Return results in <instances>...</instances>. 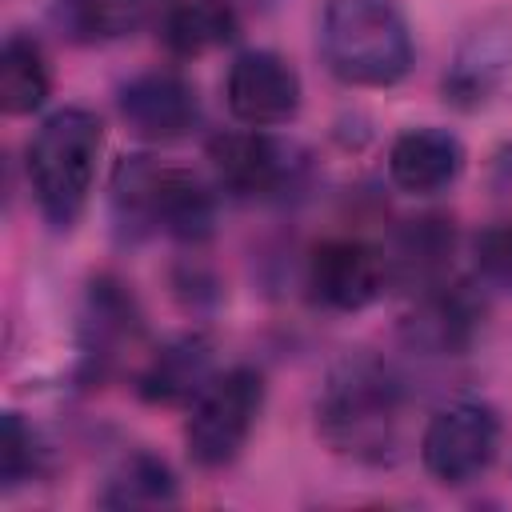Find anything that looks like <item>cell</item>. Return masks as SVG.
Here are the masks:
<instances>
[{
    "mask_svg": "<svg viewBox=\"0 0 512 512\" xmlns=\"http://www.w3.org/2000/svg\"><path fill=\"white\" fill-rule=\"evenodd\" d=\"M104 508H156V504H176V476L172 468L152 456V452H132L124 456L100 492Z\"/></svg>",
    "mask_w": 512,
    "mask_h": 512,
    "instance_id": "19",
    "label": "cell"
},
{
    "mask_svg": "<svg viewBox=\"0 0 512 512\" xmlns=\"http://www.w3.org/2000/svg\"><path fill=\"white\" fill-rule=\"evenodd\" d=\"M512 76V16L480 20L456 48L444 72V100L452 108H480Z\"/></svg>",
    "mask_w": 512,
    "mask_h": 512,
    "instance_id": "10",
    "label": "cell"
},
{
    "mask_svg": "<svg viewBox=\"0 0 512 512\" xmlns=\"http://www.w3.org/2000/svg\"><path fill=\"white\" fill-rule=\"evenodd\" d=\"M400 412L404 380L388 360L372 352H348L336 360L316 396V428L328 448L372 464L392 456Z\"/></svg>",
    "mask_w": 512,
    "mask_h": 512,
    "instance_id": "1",
    "label": "cell"
},
{
    "mask_svg": "<svg viewBox=\"0 0 512 512\" xmlns=\"http://www.w3.org/2000/svg\"><path fill=\"white\" fill-rule=\"evenodd\" d=\"M464 172V144L448 128H408L388 148V176L400 192L436 196L452 188Z\"/></svg>",
    "mask_w": 512,
    "mask_h": 512,
    "instance_id": "12",
    "label": "cell"
},
{
    "mask_svg": "<svg viewBox=\"0 0 512 512\" xmlns=\"http://www.w3.org/2000/svg\"><path fill=\"white\" fill-rule=\"evenodd\" d=\"M116 220L132 232H164L184 244H200L216 228V196L188 172L152 156H124L112 172Z\"/></svg>",
    "mask_w": 512,
    "mask_h": 512,
    "instance_id": "2",
    "label": "cell"
},
{
    "mask_svg": "<svg viewBox=\"0 0 512 512\" xmlns=\"http://www.w3.org/2000/svg\"><path fill=\"white\" fill-rule=\"evenodd\" d=\"M480 328V304L460 288H424L416 308L404 316V336L412 348L432 356H456L472 344Z\"/></svg>",
    "mask_w": 512,
    "mask_h": 512,
    "instance_id": "14",
    "label": "cell"
},
{
    "mask_svg": "<svg viewBox=\"0 0 512 512\" xmlns=\"http://www.w3.org/2000/svg\"><path fill=\"white\" fill-rule=\"evenodd\" d=\"M100 148L104 124L88 108H60L36 128L28 144V188L52 228H72L80 220L96 180Z\"/></svg>",
    "mask_w": 512,
    "mask_h": 512,
    "instance_id": "4",
    "label": "cell"
},
{
    "mask_svg": "<svg viewBox=\"0 0 512 512\" xmlns=\"http://www.w3.org/2000/svg\"><path fill=\"white\" fill-rule=\"evenodd\" d=\"M320 52L332 76L356 88H388L412 68V36L388 0H328Z\"/></svg>",
    "mask_w": 512,
    "mask_h": 512,
    "instance_id": "3",
    "label": "cell"
},
{
    "mask_svg": "<svg viewBox=\"0 0 512 512\" xmlns=\"http://www.w3.org/2000/svg\"><path fill=\"white\" fill-rule=\"evenodd\" d=\"M148 0H56L52 20L76 44H108L144 24Z\"/></svg>",
    "mask_w": 512,
    "mask_h": 512,
    "instance_id": "18",
    "label": "cell"
},
{
    "mask_svg": "<svg viewBox=\"0 0 512 512\" xmlns=\"http://www.w3.org/2000/svg\"><path fill=\"white\" fill-rule=\"evenodd\" d=\"M52 92V72H48V56L44 48L24 36L12 32L0 48V104L8 116H28L36 112Z\"/></svg>",
    "mask_w": 512,
    "mask_h": 512,
    "instance_id": "17",
    "label": "cell"
},
{
    "mask_svg": "<svg viewBox=\"0 0 512 512\" xmlns=\"http://www.w3.org/2000/svg\"><path fill=\"white\" fill-rule=\"evenodd\" d=\"M236 32L240 16L228 0H176L160 20V40L176 56H204L232 44Z\"/></svg>",
    "mask_w": 512,
    "mask_h": 512,
    "instance_id": "16",
    "label": "cell"
},
{
    "mask_svg": "<svg viewBox=\"0 0 512 512\" xmlns=\"http://www.w3.org/2000/svg\"><path fill=\"white\" fill-rule=\"evenodd\" d=\"M264 408V376L248 364L216 372L192 400L184 424V448L200 468H224L248 444V432Z\"/></svg>",
    "mask_w": 512,
    "mask_h": 512,
    "instance_id": "5",
    "label": "cell"
},
{
    "mask_svg": "<svg viewBox=\"0 0 512 512\" xmlns=\"http://www.w3.org/2000/svg\"><path fill=\"white\" fill-rule=\"evenodd\" d=\"M388 284L384 252L356 236L320 240L308 256V288L312 300L332 312H360L368 308Z\"/></svg>",
    "mask_w": 512,
    "mask_h": 512,
    "instance_id": "7",
    "label": "cell"
},
{
    "mask_svg": "<svg viewBox=\"0 0 512 512\" xmlns=\"http://www.w3.org/2000/svg\"><path fill=\"white\" fill-rule=\"evenodd\" d=\"M500 452V420L480 400H452L432 412L420 436V460L440 484H468L492 468Z\"/></svg>",
    "mask_w": 512,
    "mask_h": 512,
    "instance_id": "6",
    "label": "cell"
},
{
    "mask_svg": "<svg viewBox=\"0 0 512 512\" xmlns=\"http://www.w3.org/2000/svg\"><path fill=\"white\" fill-rule=\"evenodd\" d=\"M224 96H228V108L240 124L248 128H276V124H288L296 112H300V76L296 68L268 52V48H252V52H240L228 68V80H224Z\"/></svg>",
    "mask_w": 512,
    "mask_h": 512,
    "instance_id": "8",
    "label": "cell"
},
{
    "mask_svg": "<svg viewBox=\"0 0 512 512\" xmlns=\"http://www.w3.org/2000/svg\"><path fill=\"white\" fill-rule=\"evenodd\" d=\"M120 116L136 136L180 140L200 124L196 88L180 72H140L120 88Z\"/></svg>",
    "mask_w": 512,
    "mask_h": 512,
    "instance_id": "11",
    "label": "cell"
},
{
    "mask_svg": "<svg viewBox=\"0 0 512 512\" xmlns=\"http://www.w3.org/2000/svg\"><path fill=\"white\" fill-rule=\"evenodd\" d=\"M208 160L216 180L236 196H272L300 172V152L264 128L220 132L208 140Z\"/></svg>",
    "mask_w": 512,
    "mask_h": 512,
    "instance_id": "9",
    "label": "cell"
},
{
    "mask_svg": "<svg viewBox=\"0 0 512 512\" xmlns=\"http://www.w3.org/2000/svg\"><path fill=\"white\" fill-rule=\"evenodd\" d=\"M44 472V448L36 428L20 416V412H4V428H0V480L4 488H20L24 480Z\"/></svg>",
    "mask_w": 512,
    "mask_h": 512,
    "instance_id": "20",
    "label": "cell"
},
{
    "mask_svg": "<svg viewBox=\"0 0 512 512\" xmlns=\"http://www.w3.org/2000/svg\"><path fill=\"white\" fill-rule=\"evenodd\" d=\"M448 256H452V224L444 216L408 220L392 236V248L384 252L388 280L408 288H436L440 272L448 268Z\"/></svg>",
    "mask_w": 512,
    "mask_h": 512,
    "instance_id": "15",
    "label": "cell"
},
{
    "mask_svg": "<svg viewBox=\"0 0 512 512\" xmlns=\"http://www.w3.org/2000/svg\"><path fill=\"white\" fill-rule=\"evenodd\" d=\"M476 260H480V268H484L488 280L512 284V224L488 228V232L476 240Z\"/></svg>",
    "mask_w": 512,
    "mask_h": 512,
    "instance_id": "21",
    "label": "cell"
},
{
    "mask_svg": "<svg viewBox=\"0 0 512 512\" xmlns=\"http://www.w3.org/2000/svg\"><path fill=\"white\" fill-rule=\"evenodd\" d=\"M212 376H216L212 340L200 332H184L168 340L160 352H152L136 388L148 404H192L208 388Z\"/></svg>",
    "mask_w": 512,
    "mask_h": 512,
    "instance_id": "13",
    "label": "cell"
}]
</instances>
